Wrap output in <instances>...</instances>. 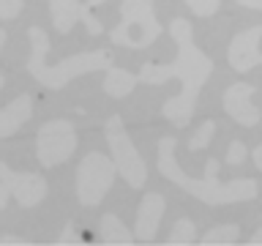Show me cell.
Masks as SVG:
<instances>
[{
    "label": "cell",
    "mask_w": 262,
    "mask_h": 246,
    "mask_svg": "<svg viewBox=\"0 0 262 246\" xmlns=\"http://www.w3.org/2000/svg\"><path fill=\"white\" fill-rule=\"evenodd\" d=\"M219 161L208 159L205 161V175L202 178H191L180 170V164L175 159V137H161L159 139V172L172 183H178L186 194L196 197L200 202L210 205H232V202H249L257 197L259 186L254 178H237V180H227L221 183L216 178Z\"/></svg>",
    "instance_id": "obj_2"
},
{
    "label": "cell",
    "mask_w": 262,
    "mask_h": 246,
    "mask_svg": "<svg viewBox=\"0 0 262 246\" xmlns=\"http://www.w3.org/2000/svg\"><path fill=\"white\" fill-rule=\"evenodd\" d=\"M237 6H243V8H257V11H262V0H237Z\"/></svg>",
    "instance_id": "obj_22"
},
{
    "label": "cell",
    "mask_w": 262,
    "mask_h": 246,
    "mask_svg": "<svg viewBox=\"0 0 262 246\" xmlns=\"http://www.w3.org/2000/svg\"><path fill=\"white\" fill-rule=\"evenodd\" d=\"M164 211H167V200L161 194L150 192L142 197L139 211H137V224H134L137 241H153L156 233H159L161 219H164Z\"/></svg>",
    "instance_id": "obj_11"
},
{
    "label": "cell",
    "mask_w": 262,
    "mask_h": 246,
    "mask_svg": "<svg viewBox=\"0 0 262 246\" xmlns=\"http://www.w3.org/2000/svg\"><path fill=\"white\" fill-rule=\"evenodd\" d=\"M82 11L85 3L79 0H49V14H52V25L57 33H71V28L77 22H82Z\"/></svg>",
    "instance_id": "obj_13"
},
{
    "label": "cell",
    "mask_w": 262,
    "mask_h": 246,
    "mask_svg": "<svg viewBox=\"0 0 262 246\" xmlns=\"http://www.w3.org/2000/svg\"><path fill=\"white\" fill-rule=\"evenodd\" d=\"M22 14V0H0V19H16Z\"/></svg>",
    "instance_id": "obj_20"
},
{
    "label": "cell",
    "mask_w": 262,
    "mask_h": 246,
    "mask_svg": "<svg viewBox=\"0 0 262 246\" xmlns=\"http://www.w3.org/2000/svg\"><path fill=\"white\" fill-rule=\"evenodd\" d=\"M183 3L191 8V14H196V16H213L219 11L221 0H183Z\"/></svg>",
    "instance_id": "obj_19"
},
{
    "label": "cell",
    "mask_w": 262,
    "mask_h": 246,
    "mask_svg": "<svg viewBox=\"0 0 262 246\" xmlns=\"http://www.w3.org/2000/svg\"><path fill=\"white\" fill-rule=\"evenodd\" d=\"M254 164H257V170H262V142L254 148Z\"/></svg>",
    "instance_id": "obj_25"
},
{
    "label": "cell",
    "mask_w": 262,
    "mask_h": 246,
    "mask_svg": "<svg viewBox=\"0 0 262 246\" xmlns=\"http://www.w3.org/2000/svg\"><path fill=\"white\" fill-rule=\"evenodd\" d=\"M3 82H6V77H3V74H0V90H3Z\"/></svg>",
    "instance_id": "obj_29"
},
{
    "label": "cell",
    "mask_w": 262,
    "mask_h": 246,
    "mask_svg": "<svg viewBox=\"0 0 262 246\" xmlns=\"http://www.w3.org/2000/svg\"><path fill=\"white\" fill-rule=\"evenodd\" d=\"M30 118H33V98L28 93H22V96H16L14 101H8L3 110H0V139L16 134Z\"/></svg>",
    "instance_id": "obj_12"
},
{
    "label": "cell",
    "mask_w": 262,
    "mask_h": 246,
    "mask_svg": "<svg viewBox=\"0 0 262 246\" xmlns=\"http://www.w3.org/2000/svg\"><path fill=\"white\" fill-rule=\"evenodd\" d=\"M169 33L178 44V55L172 63H142L139 69V82L145 85H164L169 79L180 82V93L172 96L167 104H164L161 115L169 123H175L178 129H183L191 123V115L196 110V98L202 93V85L210 79L213 74V60L202 52L200 47L194 44V28L191 22L183 19V16H175L169 22Z\"/></svg>",
    "instance_id": "obj_1"
},
{
    "label": "cell",
    "mask_w": 262,
    "mask_h": 246,
    "mask_svg": "<svg viewBox=\"0 0 262 246\" xmlns=\"http://www.w3.org/2000/svg\"><path fill=\"white\" fill-rule=\"evenodd\" d=\"M251 96H254V85H246V82H235V85H229L227 93H224L227 115L237 123V126H246V129H254L262 120V112H259V107L251 101Z\"/></svg>",
    "instance_id": "obj_10"
},
{
    "label": "cell",
    "mask_w": 262,
    "mask_h": 246,
    "mask_svg": "<svg viewBox=\"0 0 262 246\" xmlns=\"http://www.w3.org/2000/svg\"><path fill=\"white\" fill-rule=\"evenodd\" d=\"M249 243H251V246H259V243H262V227H259L257 233H254V235L249 238Z\"/></svg>",
    "instance_id": "obj_26"
},
{
    "label": "cell",
    "mask_w": 262,
    "mask_h": 246,
    "mask_svg": "<svg viewBox=\"0 0 262 246\" xmlns=\"http://www.w3.org/2000/svg\"><path fill=\"white\" fill-rule=\"evenodd\" d=\"M0 243H11V246H22L25 241H22V238H14V235H0Z\"/></svg>",
    "instance_id": "obj_24"
},
{
    "label": "cell",
    "mask_w": 262,
    "mask_h": 246,
    "mask_svg": "<svg viewBox=\"0 0 262 246\" xmlns=\"http://www.w3.org/2000/svg\"><path fill=\"white\" fill-rule=\"evenodd\" d=\"M104 139L110 145V156L118 167V175L126 180L131 189H142L147 180V164L142 153L137 151V145L131 142V134L123 126L120 115H110L104 123Z\"/></svg>",
    "instance_id": "obj_5"
},
{
    "label": "cell",
    "mask_w": 262,
    "mask_h": 246,
    "mask_svg": "<svg viewBox=\"0 0 262 246\" xmlns=\"http://www.w3.org/2000/svg\"><path fill=\"white\" fill-rule=\"evenodd\" d=\"M161 36V25L156 19L153 0H123L120 25L110 30V41L128 49H145Z\"/></svg>",
    "instance_id": "obj_4"
},
{
    "label": "cell",
    "mask_w": 262,
    "mask_h": 246,
    "mask_svg": "<svg viewBox=\"0 0 262 246\" xmlns=\"http://www.w3.org/2000/svg\"><path fill=\"white\" fill-rule=\"evenodd\" d=\"M137 82H139V77H134L128 69L112 66V69H106V77H104V93L112 98H126L137 88Z\"/></svg>",
    "instance_id": "obj_14"
},
{
    "label": "cell",
    "mask_w": 262,
    "mask_h": 246,
    "mask_svg": "<svg viewBox=\"0 0 262 246\" xmlns=\"http://www.w3.org/2000/svg\"><path fill=\"white\" fill-rule=\"evenodd\" d=\"M237 235H241V227L237 224H219V227H210L208 233L200 238L202 246H216V243H235Z\"/></svg>",
    "instance_id": "obj_16"
},
{
    "label": "cell",
    "mask_w": 262,
    "mask_h": 246,
    "mask_svg": "<svg viewBox=\"0 0 262 246\" xmlns=\"http://www.w3.org/2000/svg\"><path fill=\"white\" fill-rule=\"evenodd\" d=\"M47 180L38 172H16L6 161H0V208H6V200L14 197L22 208H36L47 197Z\"/></svg>",
    "instance_id": "obj_8"
},
{
    "label": "cell",
    "mask_w": 262,
    "mask_h": 246,
    "mask_svg": "<svg viewBox=\"0 0 262 246\" xmlns=\"http://www.w3.org/2000/svg\"><path fill=\"white\" fill-rule=\"evenodd\" d=\"M259 38H262V25H254V28L237 33V36L229 41L227 49V60L235 71H251L254 66H262V52H259Z\"/></svg>",
    "instance_id": "obj_9"
},
{
    "label": "cell",
    "mask_w": 262,
    "mask_h": 246,
    "mask_svg": "<svg viewBox=\"0 0 262 246\" xmlns=\"http://www.w3.org/2000/svg\"><path fill=\"white\" fill-rule=\"evenodd\" d=\"M101 3H104V0H88V6H90V8H93V6H101Z\"/></svg>",
    "instance_id": "obj_28"
},
{
    "label": "cell",
    "mask_w": 262,
    "mask_h": 246,
    "mask_svg": "<svg viewBox=\"0 0 262 246\" xmlns=\"http://www.w3.org/2000/svg\"><path fill=\"white\" fill-rule=\"evenodd\" d=\"M98 235H101L104 243H134V233L123 224V221L115 216V213H104L101 216V224H98Z\"/></svg>",
    "instance_id": "obj_15"
},
{
    "label": "cell",
    "mask_w": 262,
    "mask_h": 246,
    "mask_svg": "<svg viewBox=\"0 0 262 246\" xmlns=\"http://www.w3.org/2000/svg\"><path fill=\"white\" fill-rule=\"evenodd\" d=\"M167 241L175 246V243H194L196 241V227H194V221L191 219H178L175 224H172L169 230V238Z\"/></svg>",
    "instance_id": "obj_17"
},
{
    "label": "cell",
    "mask_w": 262,
    "mask_h": 246,
    "mask_svg": "<svg viewBox=\"0 0 262 246\" xmlns=\"http://www.w3.org/2000/svg\"><path fill=\"white\" fill-rule=\"evenodd\" d=\"M243 159H246V145L243 142H232L229 145V151H227V164H243Z\"/></svg>",
    "instance_id": "obj_21"
},
{
    "label": "cell",
    "mask_w": 262,
    "mask_h": 246,
    "mask_svg": "<svg viewBox=\"0 0 262 246\" xmlns=\"http://www.w3.org/2000/svg\"><path fill=\"white\" fill-rule=\"evenodd\" d=\"M77 151V129L69 120H47L36 134V159L44 170L69 161Z\"/></svg>",
    "instance_id": "obj_7"
},
{
    "label": "cell",
    "mask_w": 262,
    "mask_h": 246,
    "mask_svg": "<svg viewBox=\"0 0 262 246\" xmlns=\"http://www.w3.org/2000/svg\"><path fill=\"white\" fill-rule=\"evenodd\" d=\"M115 175H118V167H115V161L110 156L90 151L77 167V197H79V202L88 205V208L101 205V200L115 183Z\"/></svg>",
    "instance_id": "obj_6"
},
{
    "label": "cell",
    "mask_w": 262,
    "mask_h": 246,
    "mask_svg": "<svg viewBox=\"0 0 262 246\" xmlns=\"http://www.w3.org/2000/svg\"><path fill=\"white\" fill-rule=\"evenodd\" d=\"M213 134H216V120H202L200 126H196V131L191 134V139H188V151H205V148L210 145Z\"/></svg>",
    "instance_id": "obj_18"
},
{
    "label": "cell",
    "mask_w": 262,
    "mask_h": 246,
    "mask_svg": "<svg viewBox=\"0 0 262 246\" xmlns=\"http://www.w3.org/2000/svg\"><path fill=\"white\" fill-rule=\"evenodd\" d=\"M3 47H6V30L0 28V52H3Z\"/></svg>",
    "instance_id": "obj_27"
},
{
    "label": "cell",
    "mask_w": 262,
    "mask_h": 246,
    "mask_svg": "<svg viewBox=\"0 0 262 246\" xmlns=\"http://www.w3.org/2000/svg\"><path fill=\"white\" fill-rule=\"evenodd\" d=\"M28 38H30V57H28V71L30 77L44 85L47 90H60L66 88L71 79L82 77V74H93V71H106L112 69V55L106 49H93V52H79V55H71L60 63H47V52H49V38L41 28H33L28 30Z\"/></svg>",
    "instance_id": "obj_3"
},
{
    "label": "cell",
    "mask_w": 262,
    "mask_h": 246,
    "mask_svg": "<svg viewBox=\"0 0 262 246\" xmlns=\"http://www.w3.org/2000/svg\"><path fill=\"white\" fill-rule=\"evenodd\" d=\"M66 241H69V243H77V241H79V238L74 235V230H71V227H69V230H63V235H60V243H66Z\"/></svg>",
    "instance_id": "obj_23"
}]
</instances>
